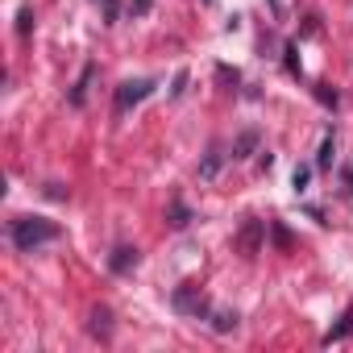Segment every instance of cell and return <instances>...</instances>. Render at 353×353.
<instances>
[{
	"instance_id": "9c48e42d",
	"label": "cell",
	"mask_w": 353,
	"mask_h": 353,
	"mask_svg": "<svg viewBox=\"0 0 353 353\" xmlns=\"http://www.w3.org/2000/svg\"><path fill=\"white\" fill-rule=\"evenodd\" d=\"M92 332L96 336H108V307H96L92 312Z\"/></svg>"
},
{
	"instance_id": "6da1fadb",
	"label": "cell",
	"mask_w": 353,
	"mask_h": 353,
	"mask_svg": "<svg viewBox=\"0 0 353 353\" xmlns=\"http://www.w3.org/2000/svg\"><path fill=\"white\" fill-rule=\"evenodd\" d=\"M46 241H59V225L54 221H42V216H21V221H13V245L17 250H38V245H46Z\"/></svg>"
},
{
	"instance_id": "7a4b0ae2",
	"label": "cell",
	"mask_w": 353,
	"mask_h": 353,
	"mask_svg": "<svg viewBox=\"0 0 353 353\" xmlns=\"http://www.w3.org/2000/svg\"><path fill=\"white\" fill-rule=\"evenodd\" d=\"M150 92H154V79H129V83H121V88H117V112H129V108L141 104Z\"/></svg>"
},
{
	"instance_id": "5b68a950",
	"label": "cell",
	"mask_w": 353,
	"mask_h": 353,
	"mask_svg": "<svg viewBox=\"0 0 353 353\" xmlns=\"http://www.w3.org/2000/svg\"><path fill=\"white\" fill-rule=\"evenodd\" d=\"M349 332H353V307L341 316V324H336V328H328V332H324V345H332V341H341V336H349Z\"/></svg>"
},
{
	"instance_id": "52a82bcc",
	"label": "cell",
	"mask_w": 353,
	"mask_h": 353,
	"mask_svg": "<svg viewBox=\"0 0 353 353\" xmlns=\"http://www.w3.org/2000/svg\"><path fill=\"white\" fill-rule=\"evenodd\" d=\"M88 83H92V67H83V75H79V83H75V92H71V104H83Z\"/></svg>"
},
{
	"instance_id": "3957f363",
	"label": "cell",
	"mask_w": 353,
	"mask_h": 353,
	"mask_svg": "<svg viewBox=\"0 0 353 353\" xmlns=\"http://www.w3.org/2000/svg\"><path fill=\"white\" fill-rule=\"evenodd\" d=\"M174 307L188 312V316H204V312H208V299H204L196 287H179V291H174Z\"/></svg>"
},
{
	"instance_id": "5bb4252c",
	"label": "cell",
	"mask_w": 353,
	"mask_h": 353,
	"mask_svg": "<svg viewBox=\"0 0 353 353\" xmlns=\"http://www.w3.org/2000/svg\"><path fill=\"white\" fill-rule=\"evenodd\" d=\"M170 225H174V229L188 225V208H183V204H174V221H170Z\"/></svg>"
},
{
	"instance_id": "30bf717a",
	"label": "cell",
	"mask_w": 353,
	"mask_h": 353,
	"mask_svg": "<svg viewBox=\"0 0 353 353\" xmlns=\"http://www.w3.org/2000/svg\"><path fill=\"white\" fill-rule=\"evenodd\" d=\"M212 328H216V332L237 328V312H216V316H212Z\"/></svg>"
},
{
	"instance_id": "277c9868",
	"label": "cell",
	"mask_w": 353,
	"mask_h": 353,
	"mask_svg": "<svg viewBox=\"0 0 353 353\" xmlns=\"http://www.w3.org/2000/svg\"><path fill=\"white\" fill-rule=\"evenodd\" d=\"M108 266H112L117 274H129V270L137 266V250H129V245H121V250H112V258H108Z\"/></svg>"
},
{
	"instance_id": "7c38bea8",
	"label": "cell",
	"mask_w": 353,
	"mask_h": 353,
	"mask_svg": "<svg viewBox=\"0 0 353 353\" xmlns=\"http://www.w3.org/2000/svg\"><path fill=\"white\" fill-rule=\"evenodd\" d=\"M307 174H312L307 166H295V174H291V183H295V192H303V188H307Z\"/></svg>"
},
{
	"instance_id": "4fadbf2b",
	"label": "cell",
	"mask_w": 353,
	"mask_h": 353,
	"mask_svg": "<svg viewBox=\"0 0 353 353\" xmlns=\"http://www.w3.org/2000/svg\"><path fill=\"white\" fill-rule=\"evenodd\" d=\"M30 26H34V13H30V9H21V13H17V30H21V34H30Z\"/></svg>"
},
{
	"instance_id": "8992f818",
	"label": "cell",
	"mask_w": 353,
	"mask_h": 353,
	"mask_svg": "<svg viewBox=\"0 0 353 353\" xmlns=\"http://www.w3.org/2000/svg\"><path fill=\"white\" fill-rule=\"evenodd\" d=\"M221 162H225V154L212 145V154L204 158V166H200V179H216V170H221Z\"/></svg>"
},
{
	"instance_id": "9a60e30c",
	"label": "cell",
	"mask_w": 353,
	"mask_h": 353,
	"mask_svg": "<svg viewBox=\"0 0 353 353\" xmlns=\"http://www.w3.org/2000/svg\"><path fill=\"white\" fill-rule=\"evenodd\" d=\"M96 5H104V21H117V0H96Z\"/></svg>"
},
{
	"instance_id": "8fae6325",
	"label": "cell",
	"mask_w": 353,
	"mask_h": 353,
	"mask_svg": "<svg viewBox=\"0 0 353 353\" xmlns=\"http://www.w3.org/2000/svg\"><path fill=\"white\" fill-rule=\"evenodd\" d=\"M241 245H245L250 254L258 250V221H250V225H245V233H241Z\"/></svg>"
},
{
	"instance_id": "ba28073f",
	"label": "cell",
	"mask_w": 353,
	"mask_h": 353,
	"mask_svg": "<svg viewBox=\"0 0 353 353\" xmlns=\"http://www.w3.org/2000/svg\"><path fill=\"white\" fill-rule=\"evenodd\" d=\"M332 150H336V137L328 133V137L320 141V158H316V166H332Z\"/></svg>"
}]
</instances>
